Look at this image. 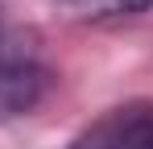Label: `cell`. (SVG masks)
<instances>
[{"label": "cell", "instance_id": "2", "mask_svg": "<svg viewBox=\"0 0 153 149\" xmlns=\"http://www.w3.org/2000/svg\"><path fill=\"white\" fill-rule=\"evenodd\" d=\"M25 71L21 66H13L8 58H4V50H0V108H17V104H25Z\"/></svg>", "mask_w": 153, "mask_h": 149}, {"label": "cell", "instance_id": "1", "mask_svg": "<svg viewBox=\"0 0 153 149\" xmlns=\"http://www.w3.org/2000/svg\"><path fill=\"white\" fill-rule=\"evenodd\" d=\"M71 149H153V104L132 99L83 128Z\"/></svg>", "mask_w": 153, "mask_h": 149}, {"label": "cell", "instance_id": "3", "mask_svg": "<svg viewBox=\"0 0 153 149\" xmlns=\"http://www.w3.org/2000/svg\"><path fill=\"white\" fill-rule=\"evenodd\" d=\"M83 13H141V8H153V0H71Z\"/></svg>", "mask_w": 153, "mask_h": 149}]
</instances>
